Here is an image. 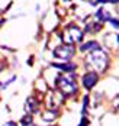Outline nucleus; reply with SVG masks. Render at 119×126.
Returning a JSON list of instances; mask_svg holds the SVG:
<instances>
[{
  "instance_id": "nucleus-18",
  "label": "nucleus",
  "mask_w": 119,
  "mask_h": 126,
  "mask_svg": "<svg viewBox=\"0 0 119 126\" xmlns=\"http://www.w3.org/2000/svg\"><path fill=\"white\" fill-rule=\"evenodd\" d=\"M4 126H17L15 122H7V123H4Z\"/></svg>"
},
{
  "instance_id": "nucleus-20",
  "label": "nucleus",
  "mask_w": 119,
  "mask_h": 126,
  "mask_svg": "<svg viewBox=\"0 0 119 126\" xmlns=\"http://www.w3.org/2000/svg\"><path fill=\"white\" fill-rule=\"evenodd\" d=\"M3 22H4V20H0V25H1V23H3Z\"/></svg>"
},
{
  "instance_id": "nucleus-5",
  "label": "nucleus",
  "mask_w": 119,
  "mask_h": 126,
  "mask_svg": "<svg viewBox=\"0 0 119 126\" xmlns=\"http://www.w3.org/2000/svg\"><path fill=\"white\" fill-rule=\"evenodd\" d=\"M64 101V96L60 91H48L45 97V106L50 110H57Z\"/></svg>"
},
{
  "instance_id": "nucleus-4",
  "label": "nucleus",
  "mask_w": 119,
  "mask_h": 126,
  "mask_svg": "<svg viewBox=\"0 0 119 126\" xmlns=\"http://www.w3.org/2000/svg\"><path fill=\"white\" fill-rule=\"evenodd\" d=\"M74 54H76V47L74 45H68V44L58 45L52 52V55L57 60H61V61H66V63H68L74 57Z\"/></svg>"
},
{
  "instance_id": "nucleus-8",
  "label": "nucleus",
  "mask_w": 119,
  "mask_h": 126,
  "mask_svg": "<svg viewBox=\"0 0 119 126\" xmlns=\"http://www.w3.org/2000/svg\"><path fill=\"white\" fill-rule=\"evenodd\" d=\"M52 68H57V70H61V71H66V73H73L77 65L76 64H71V63H61V64H52L51 65Z\"/></svg>"
},
{
  "instance_id": "nucleus-15",
  "label": "nucleus",
  "mask_w": 119,
  "mask_h": 126,
  "mask_svg": "<svg viewBox=\"0 0 119 126\" xmlns=\"http://www.w3.org/2000/svg\"><path fill=\"white\" fill-rule=\"evenodd\" d=\"M84 1H87V3H89V4H92V6H97V4L106 3V0H84Z\"/></svg>"
},
{
  "instance_id": "nucleus-13",
  "label": "nucleus",
  "mask_w": 119,
  "mask_h": 126,
  "mask_svg": "<svg viewBox=\"0 0 119 126\" xmlns=\"http://www.w3.org/2000/svg\"><path fill=\"white\" fill-rule=\"evenodd\" d=\"M17 126H36L34 123V116L32 114H25V116H22V119L19 120V125Z\"/></svg>"
},
{
  "instance_id": "nucleus-7",
  "label": "nucleus",
  "mask_w": 119,
  "mask_h": 126,
  "mask_svg": "<svg viewBox=\"0 0 119 126\" xmlns=\"http://www.w3.org/2000/svg\"><path fill=\"white\" fill-rule=\"evenodd\" d=\"M39 107H41V103L35 96L28 97L26 101H25V110H26V113H29V114L36 113V112L39 110Z\"/></svg>"
},
{
  "instance_id": "nucleus-10",
  "label": "nucleus",
  "mask_w": 119,
  "mask_h": 126,
  "mask_svg": "<svg viewBox=\"0 0 119 126\" xmlns=\"http://www.w3.org/2000/svg\"><path fill=\"white\" fill-rule=\"evenodd\" d=\"M57 117H58V110H50V109H47L44 113L41 114V119L44 122H54Z\"/></svg>"
},
{
  "instance_id": "nucleus-14",
  "label": "nucleus",
  "mask_w": 119,
  "mask_h": 126,
  "mask_svg": "<svg viewBox=\"0 0 119 126\" xmlns=\"http://www.w3.org/2000/svg\"><path fill=\"white\" fill-rule=\"evenodd\" d=\"M89 101H90L89 96H84V99H83V116L86 113V109H87V106H89Z\"/></svg>"
},
{
  "instance_id": "nucleus-22",
  "label": "nucleus",
  "mask_w": 119,
  "mask_h": 126,
  "mask_svg": "<svg viewBox=\"0 0 119 126\" xmlns=\"http://www.w3.org/2000/svg\"><path fill=\"white\" fill-rule=\"evenodd\" d=\"M0 87H1V84H0Z\"/></svg>"
},
{
  "instance_id": "nucleus-9",
  "label": "nucleus",
  "mask_w": 119,
  "mask_h": 126,
  "mask_svg": "<svg viewBox=\"0 0 119 126\" xmlns=\"http://www.w3.org/2000/svg\"><path fill=\"white\" fill-rule=\"evenodd\" d=\"M94 16H96V19H97V22H100V23H103L106 20H109L112 16H110V13L106 10L105 7H100V9H97L96 13H94Z\"/></svg>"
},
{
  "instance_id": "nucleus-17",
  "label": "nucleus",
  "mask_w": 119,
  "mask_h": 126,
  "mask_svg": "<svg viewBox=\"0 0 119 126\" xmlns=\"http://www.w3.org/2000/svg\"><path fill=\"white\" fill-rule=\"evenodd\" d=\"M109 22H110V25H113L115 29H118V19H116V17H113V19L110 17V19H109Z\"/></svg>"
},
{
  "instance_id": "nucleus-11",
  "label": "nucleus",
  "mask_w": 119,
  "mask_h": 126,
  "mask_svg": "<svg viewBox=\"0 0 119 126\" xmlns=\"http://www.w3.org/2000/svg\"><path fill=\"white\" fill-rule=\"evenodd\" d=\"M99 48H100V45H99L96 41H90V42L83 44V45L80 47V51H83V52H92V51L99 49Z\"/></svg>"
},
{
  "instance_id": "nucleus-1",
  "label": "nucleus",
  "mask_w": 119,
  "mask_h": 126,
  "mask_svg": "<svg viewBox=\"0 0 119 126\" xmlns=\"http://www.w3.org/2000/svg\"><path fill=\"white\" fill-rule=\"evenodd\" d=\"M86 61H87V65L92 67L93 70H96L97 73H105L109 65V57L102 48H99V49L89 52Z\"/></svg>"
},
{
  "instance_id": "nucleus-3",
  "label": "nucleus",
  "mask_w": 119,
  "mask_h": 126,
  "mask_svg": "<svg viewBox=\"0 0 119 126\" xmlns=\"http://www.w3.org/2000/svg\"><path fill=\"white\" fill-rule=\"evenodd\" d=\"M83 36H84L83 29H80L76 25L67 26L66 31L63 32V41H64V44H68V45H74V44L81 42Z\"/></svg>"
},
{
  "instance_id": "nucleus-16",
  "label": "nucleus",
  "mask_w": 119,
  "mask_h": 126,
  "mask_svg": "<svg viewBox=\"0 0 119 126\" xmlns=\"http://www.w3.org/2000/svg\"><path fill=\"white\" fill-rule=\"evenodd\" d=\"M79 126H89V120H87V117H86V116H83V117H81Z\"/></svg>"
},
{
  "instance_id": "nucleus-12",
  "label": "nucleus",
  "mask_w": 119,
  "mask_h": 126,
  "mask_svg": "<svg viewBox=\"0 0 119 126\" xmlns=\"http://www.w3.org/2000/svg\"><path fill=\"white\" fill-rule=\"evenodd\" d=\"M102 29V23L100 22H89V25L86 26V32H89V33H97L99 31Z\"/></svg>"
},
{
  "instance_id": "nucleus-6",
  "label": "nucleus",
  "mask_w": 119,
  "mask_h": 126,
  "mask_svg": "<svg viewBox=\"0 0 119 126\" xmlns=\"http://www.w3.org/2000/svg\"><path fill=\"white\" fill-rule=\"evenodd\" d=\"M83 86L84 88H87V90H92L96 84H97V81H99V74L96 73V71H89V73H86L84 76H83Z\"/></svg>"
},
{
  "instance_id": "nucleus-21",
  "label": "nucleus",
  "mask_w": 119,
  "mask_h": 126,
  "mask_svg": "<svg viewBox=\"0 0 119 126\" xmlns=\"http://www.w3.org/2000/svg\"><path fill=\"white\" fill-rule=\"evenodd\" d=\"M63 1H70V0H63Z\"/></svg>"
},
{
  "instance_id": "nucleus-19",
  "label": "nucleus",
  "mask_w": 119,
  "mask_h": 126,
  "mask_svg": "<svg viewBox=\"0 0 119 126\" xmlns=\"http://www.w3.org/2000/svg\"><path fill=\"white\" fill-rule=\"evenodd\" d=\"M106 3H118V0H106Z\"/></svg>"
},
{
  "instance_id": "nucleus-2",
  "label": "nucleus",
  "mask_w": 119,
  "mask_h": 126,
  "mask_svg": "<svg viewBox=\"0 0 119 126\" xmlns=\"http://www.w3.org/2000/svg\"><path fill=\"white\" fill-rule=\"evenodd\" d=\"M55 87H57V90H58L64 97L74 96V94L79 91V86H77V83H76L74 76H67V74H61V76L57 77Z\"/></svg>"
}]
</instances>
